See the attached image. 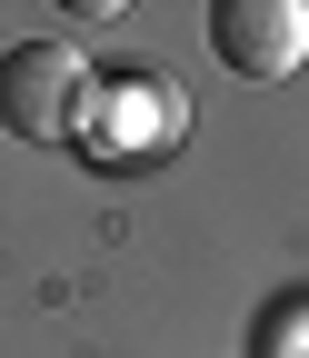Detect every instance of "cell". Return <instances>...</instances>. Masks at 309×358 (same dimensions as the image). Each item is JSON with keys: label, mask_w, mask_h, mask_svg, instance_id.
I'll list each match as a JSON object with an SVG mask.
<instances>
[{"label": "cell", "mask_w": 309, "mask_h": 358, "mask_svg": "<svg viewBox=\"0 0 309 358\" xmlns=\"http://www.w3.org/2000/svg\"><path fill=\"white\" fill-rule=\"evenodd\" d=\"M90 60L70 50V40H20V50H0V129L11 140H30V150H60V140H80L90 129Z\"/></svg>", "instance_id": "1"}, {"label": "cell", "mask_w": 309, "mask_h": 358, "mask_svg": "<svg viewBox=\"0 0 309 358\" xmlns=\"http://www.w3.org/2000/svg\"><path fill=\"white\" fill-rule=\"evenodd\" d=\"M210 50L240 80H289L309 60V0H219L210 10Z\"/></svg>", "instance_id": "2"}, {"label": "cell", "mask_w": 309, "mask_h": 358, "mask_svg": "<svg viewBox=\"0 0 309 358\" xmlns=\"http://www.w3.org/2000/svg\"><path fill=\"white\" fill-rule=\"evenodd\" d=\"M259 358H309V319H280L270 338H259Z\"/></svg>", "instance_id": "3"}]
</instances>
